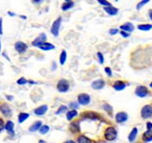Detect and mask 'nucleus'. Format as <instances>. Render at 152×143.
Instances as JSON below:
<instances>
[{"label":"nucleus","instance_id":"nucleus-1","mask_svg":"<svg viewBox=\"0 0 152 143\" xmlns=\"http://www.w3.org/2000/svg\"><path fill=\"white\" fill-rule=\"evenodd\" d=\"M117 132L116 129L113 127L107 128V130H105V133H104V136H105L106 140L109 141V142L114 141L117 138Z\"/></svg>","mask_w":152,"mask_h":143},{"label":"nucleus","instance_id":"nucleus-2","mask_svg":"<svg viewBox=\"0 0 152 143\" xmlns=\"http://www.w3.org/2000/svg\"><path fill=\"white\" fill-rule=\"evenodd\" d=\"M57 88L58 91H60V92H66L69 89V83L67 80L62 79L58 81Z\"/></svg>","mask_w":152,"mask_h":143},{"label":"nucleus","instance_id":"nucleus-3","mask_svg":"<svg viewBox=\"0 0 152 143\" xmlns=\"http://www.w3.org/2000/svg\"><path fill=\"white\" fill-rule=\"evenodd\" d=\"M78 103L81 105H88L91 103V97L86 93H81L78 96Z\"/></svg>","mask_w":152,"mask_h":143},{"label":"nucleus","instance_id":"nucleus-4","mask_svg":"<svg viewBox=\"0 0 152 143\" xmlns=\"http://www.w3.org/2000/svg\"><path fill=\"white\" fill-rule=\"evenodd\" d=\"M61 22H62V18H61V17H58V18L53 22V26H52V29H51V32L53 33V36H58L60 26H61Z\"/></svg>","mask_w":152,"mask_h":143},{"label":"nucleus","instance_id":"nucleus-5","mask_svg":"<svg viewBox=\"0 0 152 143\" xmlns=\"http://www.w3.org/2000/svg\"><path fill=\"white\" fill-rule=\"evenodd\" d=\"M141 116L143 119H149L152 116V107L151 105L144 106L141 110Z\"/></svg>","mask_w":152,"mask_h":143},{"label":"nucleus","instance_id":"nucleus-6","mask_svg":"<svg viewBox=\"0 0 152 143\" xmlns=\"http://www.w3.org/2000/svg\"><path fill=\"white\" fill-rule=\"evenodd\" d=\"M149 91L144 86H139L135 89V94L139 97H145L148 95Z\"/></svg>","mask_w":152,"mask_h":143},{"label":"nucleus","instance_id":"nucleus-7","mask_svg":"<svg viewBox=\"0 0 152 143\" xmlns=\"http://www.w3.org/2000/svg\"><path fill=\"white\" fill-rule=\"evenodd\" d=\"M45 41H47V36L45 33H41L40 34V36L37 37L33 42H32V45L35 47H39L41 43L45 42Z\"/></svg>","mask_w":152,"mask_h":143},{"label":"nucleus","instance_id":"nucleus-8","mask_svg":"<svg viewBox=\"0 0 152 143\" xmlns=\"http://www.w3.org/2000/svg\"><path fill=\"white\" fill-rule=\"evenodd\" d=\"M115 119L117 123H123L128 120V114L124 112H119L116 114Z\"/></svg>","mask_w":152,"mask_h":143},{"label":"nucleus","instance_id":"nucleus-9","mask_svg":"<svg viewBox=\"0 0 152 143\" xmlns=\"http://www.w3.org/2000/svg\"><path fill=\"white\" fill-rule=\"evenodd\" d=\"M15 48L16 49V51L19 53V54H22V53H25L27 49V45L25 43V42H17L15 45Z\"/></svg>","mask_w":152,"mask_h":143},{"label":"nucleus","instance_id":"nucleus-10","mask_svg":"<svg viewBox=\"0 0 152 143\" xmlns=\"http://www.w3.org/2000/svg\"><path fill=\"white\" fill-rule=\"evenodd\" d=\"M92 88L95 90H101L105 87V81L103 80H96L91 84Z\"/></svg>","mask_w":152,"mask_h":143},{"label":"nucleus","instance_id":"nucleus-11","mask_svg":"<svg viewBox=\"0 0 152 143\" xmlns=\"http://www.w3.org/2000/svg\"><path fill=\"white\" fill-rule=\"evenodd\" d=\"M1 112L5 115V116H12V109L10 108V107L7 104H3L2 105L1 107Z\"/></svg>","mask_w":152,"mask_h":143},{"label":"nucleus","instance_id":"nucleus-12","mask_svg":"<svg viewBox=\"0 0 152 143\" xmlns=\"http://www.w3.org/2000/svg\"><path fill=\"white\" fill-rule=\"evenodd\" d=\"M40 49H42L44 51H49V50H53L55 48V46L52 43H48V42H43L39 46Z\"/></svg>","mask_w":152,"mask_h":143},{"label":"nucleus","instance_id":"nucleus-13","mask_svg":"<svg viewBox=\"0 0 152 143\" xmlns=\"http://www.w3.org/2000/svg\"><path fill=\"white\" fill-rule=\"evenodd\" d=\"M47 111V105H42V106H40L39 107H37V109L34 110V113L37 116H41L43 114H45Z\"/></svg>","mask_w":152,"mask_h":143},{"label":"nucleus","instance_id":"nucleus-14","mask_svg":"<svg viewBox=\"0 0 152 143\" xmlns=\"http://www.w3.org/2000/svg\"><path fill=\"white\" fill-rule=\"evenodd\" d=\"M104 10L110 15H116L118 13V9L117 8L113 7V6H112V5L104 7Z\"/></svg>","mask_w":152,"mask_h":143},{"label":"nucleus","instance_id":"nucleus-15","mask_svg":"<svg viewBox=\"0 0 152 143\" xmlns=\"http://www.w3.org/2000/svg\"><path fill=\"white\" fill-rule=\"evenodd\" d=\"M113 87L117 91H122L126 87V84L122 81H117L113 84Z\"/></svg>","mask_w":152,"mask_h":143},{"label":"nucleus","instance_id":"nucleus-16","mask_svg":"<svg viewBox=\"0 0 152 143\" xmlns=\"http://www.w3.org/2000/svg\"><path fill=\"white\" fill-rule=\"evenodd\" d=\"M120 28L122 29V30H123V31H125V32H132L133 31V29H134V27H133V25L132 23H126V24H124V25H122L121 26H120Z\"/></svg>","mask_w":152,"mask_h":143},{"label":"nucleus","instance_id":"nucleus-17","mask_svg":"<svg viewBox=\"0 0 152 143\" xmlns=\"http://www.w3.org/2000/svg\"><path fill=\"white\" fill-rule=\"evenodd\" d=\"M69 129L72 132L74 133H77L80 130V127H79V121H75V122H73L70 124L69 126Z\"/></svg>","mask_w":152,"mask_h":143},{"label":"nucleus","instance_id":"nucleus-18","mask_svg":"<svg viewBox=\"0 0 152 143\" xmlns=\"http://www.w3.org/2000/svg\"><path fill=\"white\" fill-rule=\"evenodd\" d=\"M74 6H75V3L74 2H72V1L65 2L64 3L62 4V9L63 11H66V10H69V9H72Z\"/></svg>","mask_w":152,"mask_h":143},{"label":"nucleus","instance_id":"nucleus-19","mask_svg":"<svg viewBox=\"0 0 152 143\" xmlns=\"http://www.w3.org/2000/svg\"><path fill=\"white\" fill-rule=\"evenodd\" d=\"M41 125H42V124H41V121H37V122H35L33 125L30 127L29 130H30L31 132H35V131H37V130H39V129L41 128Z\"/></svg>","mask_w":152,"mask_h":143},{"label":"nucleus","instance_id":"nucleus-20","mask_svg":"<svg viewBox=\"0 0 152 143\" xmlns=\"http://www.w3.org/2000/svg\"><path fill=\"white\" fill-rule=\"evenodd\" d=\"M14 126L15 125L12 121H8L7 124L5 125V129L9 133H10L11 135H14Z\"/></svg>","mask_w":152,"mask_h":143},{"label":"nucleus","instance_id":"nucleus-21","mask_svg":"<svg viewBox=\"0 0 152 143\" xmlns=\"http://www.w3.org/2000/svg\"><path fill=\"white\" fill-rule=\"evenodd\" d=\"M137 134H138V129L137 128H133V130H132V131L130 132L129 136V141L130 142H133V141L136 139Z\"/></svg>","mask_w":152,"mask_h":143},{"label":"nucleus","instance_id":"nucleus-22","mask_svg":"<svg viewBox=\"0 0 152 143\" xmlns=\"http://www.w3.org/2000/svg\"><path fill=\"white\" fill-rule=\"evenodd\" d=\"M77 115H78V112L76 110H71V111H69V112L67 113L66 118H67L68 120H72Z\"/></svg>","mask_w":152,"mask_h":143},{"label":"nucleus","instance_id":"nucleus-23","mask_svg":"<svg viewBox=\"0 0 152 143\" xmlns=\"http://www.w3.org/2000/svg\"><path fill=\"white\" fill-rule=\"evenodd\" d=\"M30 117V114L29 113H19V123H23L24 121H25L28 118Z\"/></svg>","mask_w":152,"mask_h":143},{"label":"nucleus","instance_id":"nucleus-24","mask_svg":"<svg viewBox=\"0 0 152 143\" xmlns=\"http://www.w3.org/2000/svg\"><path fill=\"white\" fill-rule=\"evenodd\" d=\"M66 58H67V53L66 51H62L61 53V55H60V64L62 65H63L66 62Z\"/></svg>","mask_w":152,"mask_h":143},{"label":"nucleus","instance_id":"nucleus-25","mask_svg":"<svg viewBox=\"0 0 152 143\" xmlns=\"http://www.w3.org/2000/svg\"><path fill=\"white\" fill-rule=\"evenodd\" d=\"M138 28L141 31H150L152 29L151 25H149V24H145V25H139L138 26Z\"/></svg>","mask_w":152,"mask_h":143},{"label":"nucleus","instance_id":"nucleus-26","mask_svg":"<svg viewBox=\"0 0 152 143\" xmlns=\"http://www.w3.org/2000/svg\"><path fill=\"white\" fill-rule=\"evenodd\" d=\"M49 130H50V127L48 125H41V128L39 129V131L41 134L44 135V134H47L49 131Z\"/></svg>","mask_w":152,"mask_h":143},{"label":"nucleus","instance_id":"nucleus-27","mask_svg":"<svg viewBox=\"0 0 152 143\" xmlns=\"http://www.w3.org/2000/svg\"><path fill=\"white\" fill-rule=\"evenodd\" d=\"M78 142L79 143L91 142V140H90L88 137H86L85 136H79V138H78Z\"/></svg>","mask_w":152,"mask_h":143},{"label":"nucleus","instance_id":"nucleus-28","mask_svg":"<svg viewBox=\"0 0 152 143\" xmlns=\"http://www.w3.org/2000/svg\"><path fill=\"white\" fill-rule=\"evenodd\" d=\"M150 2V0H141L138 4H137V6H136V9L139 10V9H140L142 7H144L146 3H148Z\"/></svg>","mask_w":152,"mask_h":143},{"label":"nucleus","instance_id":"nucleus-29","mask_svg":"<svg viewBox=\"0 0 152 143\" xmlns=\"http://www.w3.org/2000/svg\"><path fill=\"white\" fill-rule=\"evenodd\" d=\"M97 2H98L101 5H102L103 7H107V6H110V5H112L111 3L108 2L107 0H97Z\"/></svg>","mask_w":152,"mask_h":143},{"label":"nucleus","instance_id":"nucleus-30","mask_svg":"<svg viewBox=\"0 0 152 143\" xmlns=\"http://www.w3.org/2000/svg\"><path fill=\"white\" fill-rule=\"evenodd\" d=\"M103 108L109 113V114H112L113 113V107H112V106H110L109 104H104L103 105Z\"/></svg>","mask_w":152,"mask_h":143},{"label":"nucleus","instance_id":"nucleus-31","mask_svg":"<svg viewBox=\"0 0 152 143\" xmlns=\"http://www.w3.org/2000/svg\"><path fill=\"white\" fill-rule=\"evenodd\" d=\"M67 110V107L66 106H61V107L58 108V110L57 111V114H60V113H64L65 111Z\"/></svg>","mask_w":152,"mask_h":143},{"label":"nucleus","instance_id":"nucleus-32","mask_svg":"<svg viewBox=\"0 0 152 143\" xmlns=\"http://www.w3.org/2000/svg\"><path fill=\"white\" fill-rule=\"evenodd\" d=\"M97 57L99 58V61H100V64H103L104 63V58H103V55L101 53H97Z\"/></svg>","mask_w":152,"mask_h":143},{"label":"nucleus","instance_id":"nucleus-33","mask_svg":"<svg viewBox=\"0 0 152 143\" xmlns=\"http://www.w3.org/2000/svg\"><path fill=\"white\" fill-rule=\"evenodd\" d=\"M17 83H18L19 85H25V84L27 83V81H26L25 78H20V79H19V80L17 81Z\"/></svg>","mask_w":152,"mask_h":143},{"label":"nucleus","instance_id":"nucleus-34","mask_svg":"<svg viewBox=\"0 0 152 143\" xmlns=\"http://www.w3.org/2000/svg\"><path fill=\"white\" fill-rule=\"evenodd\" d=\"M109 33H110L111 35H116L117 33H118V30H117V29H111V30L109 31Z\"/></svg>","mask_w":152,"mask_h":143},{"label":"nucleus","instance_id":"nucleus-35","mask_svg":"<svg viewBox=\"0 0 152 143\" xmlns=\"http://www.w3.org/2000/svg\"><path fill=\"white\" fill-rule=\"evenodd\" d=\"M105 71H106V73L108 75H112V70H111V69L109 68V67H107V68H105Z\"/></svg>","mask_w":152,"mask_h":143},{"label":"nucleus","instance_id":"nucleus-36","mask_svg":"<svg viewBox=\"0 0 152 143\" xmlns=\"http://www.w3.org/2000/svg\"><path fill=\"white\" fill-rule=\"evenodd\" d=\"M3 34V19L0 18V35Z\"/></svg>","mask_w":152,"mask_h":143},{"label":"nucleus","instance_id":"nucleus-37","mask_svg":"<svg viewBox=\"0 0 152 143\" xmlns=\"http://www.w3.org/2000/svg\"><path fill=\"white\" fill-rule=\"evenodd\" d=\"M4 127V124H3V120L2 119H0V131H2L3 130Z\"/></svg>","mask_w":152,"mask_h":143},{"label":"nucleus","instance_id":"nucleus-38","mask_svg":"<svg viewBox=\"0 0 152 143\" xmlns=\"http://www.w3.org/2000/svg\"><path fill=\"white\" fill-rule=\"evenodd\" d=\"M121 35L123 36V37H129V33H127L125 31L121 32Z\"/></svg>","mask_w":152,"mask_h":143},{"label":"nucleus","instance_id":"nucleus-39","mask_svg":"<svg viewBox=\"0 0 152 143\" xmlns=\"http://www.w3.org/2000/svg\"><path fill=\"white\" fill-rule=\"evenodd\" d=\"M147 129H148L149 130H152V123H151V122H148V123H147Z\"/></svg>","mask_w":152,"mask_h":143},{"label":"nucleus","instance_id":"nucleus-40","mask_svg":"<svg viewBox=\"0 0 152 143\" xmlns=\"http://www.w3.org/2000/svg\"><path fill=\"white\" fill-rule=\"evenodd\" d=\"M70 106H71V107H74L75 108H78V107H79V105H78L76 103H71V104H70Z\"/></svg>","mask_w":152,"mask_h":143},{"label":"nucleus","instance_id":"nucleus-41","mask_svg":"<svg viewBox=\"0 0 152 143\" xmlns=\"http://www.w3.org/2000/svg\"><path fill=\"white\" fill-rule=\"evenodd\" d=\"M32 1H33L34 3H40L42 2V0H32Z\"/></svg>","mask_w":152,"mask_h":143},{"label":"nucleus","instance_id":"nucleus-42","mask_svg":"<svg viewBox=\"0 0 152 143\" xmlns=\"http://www.w3.org/2000/svg\"><path fill=\"white\" fill-rule=\"evenodd\" d=\"M149 15H150V18L152 20V9H150V10H149Z\"/></svg>","mask_w":152,"mask_h":143},{"label":"nucleus","instance_id":"nucleus-43","mask_svg":"<svg viewBox=\"0 0 152 143\" xmlns=\"http://www.w3.org/2000/svg\"><path fill=\"white\" fill-rule=\"evenodd\" d=\"M7 98H8V99H9V100H12V99H13V97H7Z\"/></svg>","mask_w":152,"mask_h":143},{"label":"nucleus","instance_id":"nucleus-44","mask_svg":"<svg viewBox=\"0 0 152 143\" xmlns=\"http://www.w3.org/2000/svg\"><path fill=\"white\" fill-rule=\"evenodd\" d=\"M69 1H72V0H65V2H69Z\"/></svg>","mask_w":152,"mask_h":143},{"label":"nucleus","instance_id":"nucleus-45","mask_svg":"<svg viewBox=\"0 0 152 143\" xmlns=\"http://www.w3.org/2000/svg\"><path fill=\"white\" fill-rule=\"evenodd\" d=\"M151 87H152V83H151Z\"/></svg>","mask_w":152,"mask_h":143},{"label":"nucleus","instance_id":"nucleus-46","mask_svg":"<svg viewBox=\"0 0 152 143\" xmlns=\"http://www.w3.org/2000/svg\"><path fill=\"white\" fill-rule=\"evenodd\" d=\"M0 49H1V44H0Z\"/></svg>","mask_w":152,"mask_h":143}]
</instances>
